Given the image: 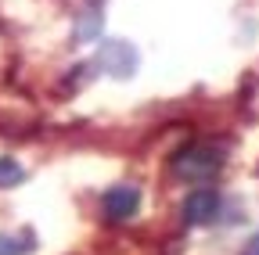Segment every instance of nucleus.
Wrapping results in <instances>:
<instances>
[{
	"mask_svg": "<svg viewBox=\"0 0 259 255\" xmlns=\"http://www.w3.org/2000/svg\"><path fill=\"white\" fill-rule=\"evenodd\" d=\"M180 216H184L187 227H205V223H212L220 216V194L212 187L191 190V194L184 198V205H180Z\"/></svg>",
	"mask_w": 259,
	"mask_h": 255,
	"instance_id": "obj_3",
	"label": "nucleus"
},
{
	"mask_svg": "<svg viewBox=\"0 0 259 255\" xmlns=\"http://www.w3.org/2000/svg\"><path fill=\"white\" fill-rule=\"evenodd\" d=\"M141 209V190L134 183H115L105 190V198H101V216L112 219V223H126V219H134Z\"/></svg>",
	"mask_w": 259,
	"mask_h": 255,
	"instance_id": "obj_2",
	"label": "nucleus"
},
{
	"mask_svg": "<svg viewBox=\"0 0 259 255\" xmlns=\"http://www.w3.org/2000/svg\"><path fill=\"white\" fill-rule=\"evenodd\" d=\"M32 234H0V255H29Z\"/></svg>",
	"mask_w": 259,
	"mask_h": 255,
	"instance_id": "obj_6",
	"label": "nucleus"
},
{
	"mask_svg": "<svg viewBox=\"0 0 259 255\" xmlns=\"http://www.w3.org/2000/svg\"><path fill=\"white\" fill-rule=\"evenodd\" d=\"M22 180H25V169L15 162V158L0 155V190H11V187H18Z\"/></svg>",
	"mask_w": 259,
	"mask_h": 255,
	"instance_id": "obj_5",
	"label": "nucleus"
},
{
	"mask_svg": "<svg viewBox=\"0 0 259 255\" xmlns=\"http://www.w3.org/2000/svg\"><path fill=\"white\" fill-rule=\"evenodd\" d=\"M223 155L212 144H187L173 155V176L184 183H205L220 173Z\"/></svg>",
	"mask_w": 259,
	"mask_h": 255,
	"instance_id": "obj_1",
	"label": "nucleus"
},
{
	"mask_svg": "<svg viewBox=\"0 0 259 255\" xmlns=\"http://www.w3.org/2000/svg\"><path fill=\"white\" fill-rule=\"evenodd\" d=\"M97 65L108 69L112 76H134L137 72V50L130 47L126 40H112L101 47V54H97Z\"/></svg>",
	"mask_w": 259,
	"mask_h": 255,
	"instance_id": "obj_4",
	"label": "nucleus"
},
{
	"mask_svg": "<svg viewBox=\"0 0 259 255\" xmlns=\"http://www.w3.org/2000/svg\"><path fill=\"white\" fill-rule=\"evenodd\" d=\"M241 255H259V234H255V237L245 244V251H241Z\"/></svg>",
	"mask_w": 259,
	"mask_h": 255,
	"instance_id": "obj_7",
	"label": "nucleus"
}]
</instances>
